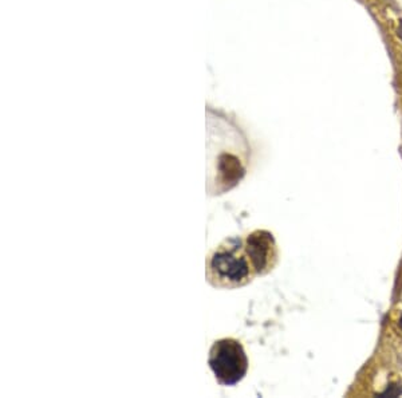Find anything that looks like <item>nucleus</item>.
Returning <instances> with one entry per match:
<instances>
[{"instance_id": "obj_1", "label": "nucleus", "mask_w": 402, "mask_h": 398, "mask_svg": "<svg viewBox=\"0 0 402 398\" xmlns=\"http://www.w3.org/2000/svg\"><path fill=\"white\" fill-rule=\"evenodd\" d=\"M206 280L213 287L233 288L251 280V270L240 253V240L229 239L221 243L206 259Z\"/></svg>"}, {"instance_id": "obj_4", "label": "nucleus", "mask_w": 402, "mask_h": 398, "mask_svg": "<svg viewBox=\"0 0 402 398\" xmlns=\"http://www.w3.org/2000/svg\"><path fill=\"white\" fill-rule=\"evenodd\" d=\"M400 394H402V389L398 385H392L383 393H381V397H397Z\"/></svg>"}, {"instance_id": "obj_5", "label": "nucleus", "mask_w": 402, "mask_h": 398, "mask_svg": "<svg viewBox=\"0 0 402 398\" xmlns=\"http://www.w3.org/2000/svg\"><path fill=\"white\" fill-rule=\"evenodd\" d=\"M397 35H398V38H400V39H401V41H402V21L400 22V25H398Z\"/></svg>"}, {"instance_id": "obj_2", "label": "nucleus", "mask_w": 402, "mask_h": 398, "mask_svg": "<svg viewBox=\"0 0 402 398\" xmlns=\"http://www.w3.org/2000/svg\"><path fill=\"white\" fill-rule=\"evenodd\" d=\"M208 365L221 386H235L248 372V358L244 348L235 338H223L213 343Z\"/></svg>"}, {"instance_id": "obj_3", "label": "nucleus", "mask_w": 402, "mask_h": 398, "mask_svg": "<svg viewBox=\"0 0 402 398\" xmlns=\"http://www.w3.org/2000/svg\"><path fill=\"white\" fill-rule=\"evenodd\" d=\"M246 255L255 273L264 275L276 263V246L272 233L263 229L252 232L246 240Z\"/></svg>"}, {"instance_id": "obj_6", "label": "nucleus", "mask_w": 402, "mask_h": 398, "mask_svg": "<svg viewBox=\"0 0 402 398\" xmlns=\"http://www.w3.org/2000/svg\"><path fill=\"white\" fill-rule=\"evenodd\" d=\"M400 327L402 328V319H401V321H400Z\"/></svg>"}]
</instances>
